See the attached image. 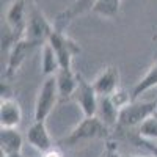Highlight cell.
I'll return each mask as SVG.
<instances>
[{
    "mask_svg": "<svg viewBox=\"0 0 157 157\" xmlns=\"http://www.w3.org/2000/svg\"><path fill=\"white\" fill-rule=\"evenodd\" d=\"M55 78H57V86H58L60 98L61 99L72 98L75 90H77V83H78V72H75L74 69L60 68V71L55 74Z\"/></svg>",
    "mask_w": 157,
    "mask_h": 157,
    "instance_id": "cell-14",
    "label": "cell"
},
{
    "mask_svg": "<svg viewBox=\"0 0 157 157\" xmlns=\"http://www.w3.org/2000/svg\"><path fill=\"white\" fill-rule=\"evenodd\" d=\"M110 99L113 101V104H115V105L118 107V109H124L126 105H127V104H130V102H132L134 99H132V91H130V93H129V91L126 90V88H118L116 91H115V93L110 96Z\"/></svg>",
    "mask_w": 157,
    "mask_h": 157,
    "instance_id": "cell-20",
    "label": "cell"
},
{
    "mask_svg": "<svg viewBox=\"0 0 157 157\" xmlns=\"http://www.w3.org/2000/svg\"><path fill=\"white\" fill-rule=\"evenodd\" d=\"M55 27L54 22H50L46 14L38 8L36 3L30 2L29 3V13H27V25H25V35L24 38L29 39V41H33L39 46H44L50 35L54 33Z\"/></svg>",
    "mask_w": 157,
    "mask_h": 157,
    "instance_id": "cell-2",
    "label": "cell"
},
{
    "mask_svg": "<svg viewBox=\"0 0 157 157\" xmlns=\"http://www.w3.org/2000/svg\"><path fill=\"white\" fill-rule=\"evenodd\" d=\"M157 86V61L154 64H151L149 69L145 72V75H143L140 80L137 82V85L134 86L132 90V99L137 101L141 94H145L146 91L152 90Z\"/></svg>",
    "mask_w": 157,
    "mask_h": 157,
    "instance_id": "cell-17",
    "label": "cell"
},
{
    "mask_svg": "<svg viewBox=\"0 0 157 157\" xmlns=\"http://www.w3.org/2000/svg\"><path fill=\"white\" fill-rule=\"evenodd\" d=\"M137 135L138 138L148 140V141H155L157 140V113L143 121L137 127Z\"/></svg>",
    "mask_w": 157,
    "mask_h": 157,
    "instance_id": "cell-19",
    "label": "cell"
},
{
    "mask_svg": "<svg viewBox=\"0 0 157 157\" xmlns=\"http://www.w3.org/2000/svg\"><path fill=\"white\" fill-rule=\"evenodd\" d=\"M27 0H13L11 5L6 10L5 14V27L11 32L17 41L24 38L25 35V25H27Z\"/></svg>",
    "mask_w": 157,
    "mask_h": 157,
    "instance_id": "cell-6",
    "label": "cell"
},
{
    "mask_svg": "<svg viewBox=\"0 0 157 157\" xmlns=\"http://www.w3.org/2000/svg\"><path fill=\"white\" fill-rule=\"evenodd\" d=\"M25 137H27V141L39 152H44L54 146V141H52V137L47 130L46 121H33L27 129Z\"/></svg>",
    "mask_w": 157,
    "mask_h": 157,
    "instance_id": "cell-11",
    "label": "cell"
},
{
    "mask_svg": "<svg viewBox=\"0 0 157 157\" xmlns=\"http://www.w3.org/2000/svg\"><path fill=\"white\" fill-rule=\"evenodd\" d=\"M115 157H151V155H124V154H118V151H116Z\"/></svg>",
    "mask_w": 157,
    "mask_h": 157,
    "instance_id": "cell-24",
    "label": "cell"
},
{
    "mask_svg": "<svg viewBox=\"0 0 157 157\" xmlns=\"http://www.w3.org/2000/svg\"><path fill=\"white\" fill-rule=\"evenodd\" d=\"M74 101L80 107L83 116H96L98 112V104H99V94L93 86V82H88L83 78L82 74H78V83L77 90L74 93Z\"/></svg>",
    "mask_w": 157,
    "mask_h": 157,
    "instance_id": "cell-7",
    "label": "cell"
},
{
    "mask_svg": "<svg viewBox=\"0 0 157 157\" xmlns=\"http://www.w3.org/2000/svg\"><path fill=\"white\" fill-rule=\"evenodd\" d=\"M58 71H60L58 57L52 49V46L46 43L41 47V72L44 77H50V75H55Z\"/></svg>",
    "mask_w": 157,
    "mask_h": 157,
    "instance_id": "cell-16",
    "label": "cell"
},
{
    "mask_svg": "<svg viewBox=\"0 0 157 157\" xmlns=\"http://www.w3.org/2000/svg\"><path fill=\"white\" fill-rule=\"evenodd\" d=\"M36 47H41V46L33 43V41H29V39H25V38H22L21 41H17L11 47V50L8 52V61H6V68H5V80H10V78L17 72L21 64L25 61V58H27Z\"/></svg>",
    "mask_w": 157,
    "mask_h": 157,
    "instance_id": "cell-8",
    "label": "cell"
},
{
    "mask_svg": "<svg viewBox=\"0 0 157 157\" xmlns=\"http://www.w3.org/2000/svg\"><path fill=\"white\" fill-rule=\"evenodd\" d=\"M98 0H74V2L64 10L61 11L60 14L54 19V27L55 30H60V32H64L68 25L78 16L85 14V13L91 11L94 6V3Z\"/></svg>",
    "mask_w": 157,
    "mask_h": 157,
    "instance_id": "cell-9",
    "label": "cell"
},
{
    "mask_svg": "<svg viewBox=\"0 0 157 157\" xmlns=\"http://www.w3.org/2000/svg\"><path fill=\"white\" fill-rule=\"evenodd\" d=\"M22 121V109L14 98L0 101V127L17 129Z\"/></svg>",
    "mask_w": 157,
    "mask_h": 157,
    "instance_id": "cell-12",
    "label": "cell"
},
{
    "mask_svg": "<svg viewBox=\"0 0 157 157\" xmlns=\"http://www.w3.org/2000/svg\"><path fill=\"white\" fill-rule=\"evenodd\" d=\"M2 157H24V155L22 152H19V154H10V155H2Z\"/></svg>",
    "mask_w": 157,
    "mask_h": 157,
    "instance_id": "cell-25",
    "label": "cell"
},
{
    "mask_svg": "<svg viewBox=\"0 0 157 157\" xmlns=\"http://www.w3.org/2000/svg\"><path fill=\"white\" fill-rule=\"evenodd\" d=\"M120 69L116 66H105L93 80V86L99 96H112L120 88Z\"/></svg>",
    "mask_w": 157,
    "mask_h": 157,
    "instance_id": "cell-10",
    "label": "cell"
},
{
    "mask_svg": "<svg viewBox=\"0 0 157 157\" xmlns=\"http://www.w3.org/2000/svg\"><path fill=\"white\" fill-rule=\"evenodd\" d=\"M116 145L113 141H107V146H105V151H104L102 157H115V152H116Z\"/></svg>",
    "mask_w": 157,
    "mask_h": 157,
    "instance_id": "cell-23",
    "label": "cell"
},
{
    "mask_svg": "<svg viewBox=\"0 0 157 157\" xmlns=\"http://www.w3.org/2000/svg\"><path fill=\"white\" fill-rule=\"evenodd\" d=\"M96 116L105 126H109L110 129H113L115 126H118V120H120V109H118L115 104H113V101L110 99V96H99V104H98Z\"/></svg>",
    "mask_w": 157,
    "mask_h": 157,
    "instance_id": "cell-15",
    "label": "cell"
},
{
    "mask_svg": "<svg viewBox=\"0 0 157 157\" xmlns=\"http://www.w3.org/2000/svg\"><path fill=\"white\" fill-rule=\"evenodd\" d=\"M58 98H60V93H58L55 75L46 77L36 94L35 112H33L35 121H46L47 116L52 113V110L55 109Z\"/></svg>",
    "mask_w": 157,
    "mask_h": 157,
    "instance_id": "cell-3",
    "label": "cell"
},
{
    "mask_svg": "<svg viewBox=\"0 0 157 157\" xmlns=\"http://www.w3.org/2000/svg\"><path fill=\"white\" fill-rule=\"evenodd\" d=\"M110 130L112 129L104 124L98 116H83V120L61 140V143L68 146H74L77 143L86 141V140L109 138Z\"/></svg>",
    "mask_w": 157,
    "mask_h": 157,
    "instance_id": "cell-1",
    "label": "cell"
},
{
    "mask_svg": "<svg viewBox=\"0 0 157 157\" xmlns=\"http://www.w3.org/2000/svg\"><path fill=\"white\" fill-rule=\"evenodd\" d=\"M24 138L17 129H6L0 127V151L2 155L19 154L22 152Z\"/></svg>",
    "mask_w": 157,
    "mask_h": 157,
    "instance_id": "cell-13",
    "label": "cell"
},
{
    "mask_svg": "<svg viewBox=\"0 0 157 157\" xmlns=\"http://www.w3.org/2000/svg\"><path fill=\"white\" fill-rule=\"evenodd\" d=\"M54 52L58 57V61H60V68L63 69H72V60L77 54H80V47L78 44L71 39L64 32H60V30H54V33L50 35L49 41H47Z\"/></svg>",
    "mask_w": 157,
    "mask_h": 157,
    "instance_id": "cell-5",
    "label": "cell"
},
{
    "mask_svg": "<svg viewBox=\"0 0 157 157\" xmlns=\"http://www.w3.org/2000/svg\"><path fill=\"white\" fill-rule=\"evenodd\" d=\"M121 0H98L91 13L104 19H115L120 14Z\"/></svg>",
    "mask_w": 157,
    "mask_h": 157,
    "instance_id": "cell-18",
    "label": "cell"
},
{
    "mask_svg": "<svg viewBox=\"0 0 157 157\" xmlns=\"http://www.w3.org/2000/svg\"><path fill=\"white\" fill-rule=\"evenodd\" d=\"M138 143H140V145H143V146H145V148L149 151V155H151V157H157V143H152V141H148V140H143V138H140Z\"/></svg>",
    "mask_w": 157,
    "mask_h": 157,
    "instance_id": "cell-21",
    "label": "cell"
},
{
    "mask_svg": "<svg viewBox=\"0 0 157 157\" xmlns=\"http://www.w3.org/2000/svg\"><path fill=\"white\" fill-rule=\"evenodd\" d=\"M157 113V101H132L120 110V127H138L143 121Z\"/></svg>",
    "mask_w": 157,
    "mask_h": 157,
    "instance_id": "cell-4",
    "label": "cell"
},
{
    "mask_svg": "<svg viewBox=\"0 0 157 157\" xmlns=\"http://www.w3.org/2000/svg\"><path fill=\"white\" fill-rule=\"evenodd\" d=\"M41 154H43L41 157H64L63 152H61V149L58 146H52L50 149H47V151H44Z\"/></svg>",
    "mask_w": 157,
    "mask_h": 157,
    "instance_id": "cell-22",
    "label": "cell"
}]
</instances>
